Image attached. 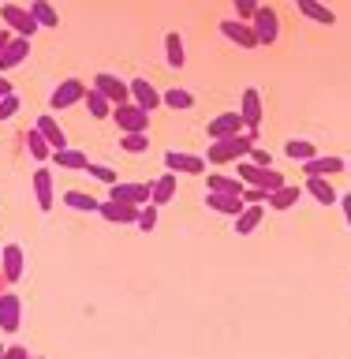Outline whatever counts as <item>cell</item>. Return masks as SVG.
Segmentation results:
<instances>
[{
  "label": "cell",
  "mask_w": 351,
  "mask_h": 359,
  "mask_svg": "<svg viewBox=\"0 0 351 359\" xmlns=\"http://www.w3.org/2000/svg\"><path fill=\"white\" fill-rule=\"evenodd\" d=\"M258 135L251 131H240V135H228V139H213L209 142V150H206V161L213 165H228V161H243L247 154H251V146H254Z\"/></svg>",
  "instance_id": "6da1fadb"
},
{
  "label": "cell",
  "mask_w": 351,
  "mask_h": 359,
  "mask_svg": "<svg viewBox=\"0 0 351 359\" xmlns=\"http://www.w3.org/2000/svg\"><path fill=\"white\" fill-rule=\"evenodd\" d=\"M266 198H269V191H262V187H243V202H251V206H266Z\"/></svg>",
  "instance_id": "60d3db41"
},
{
  "label": "cell",
  "mask_w": 351,
  "mask_h": 359,
  "mask_svg": "<svg viewBox=\"0 0 351 359\" xmlns=\"http://www.w3.org/2000/svg\"><path fill=\"white\" fill-rule=\"evenodd\" d=\"M30 180H34V202H38V210H41V213H49V210H53V202H56L53 172H49V168H38V172H34Z\"/></svg>",
  "instance_id": "2e32d148"
},
{
  "label": "cell",
  "mask_w": 351,
  "mask_h": 359,
  "mask_svg": "<svg viewBox=\"0 0 351 359\" xmlns=\"http://www.w3.org/2000/svg\"><path fill=\"white\" fill-rule=\"evenodd\" d=\"M19 325H22V299L15 292H4V296H0V330L15 333Z\"/></svg>",
  "instance_id": "5bb4252c"
},
{
  "label": "cell",
  "mask_w": 351,
  "mask_h": 359,
  "mask_svg": "<svg viewBox=\"0 0 351 359\" xmlns=\"http://www.w3.org/2000/svg\"><path fill=\"white\" fill-rule=\"evenodd\" d=\"M347 168H351V165H347Z\"/></svg>",
  "instance_id": "f907efd6"
},
{
  "label": "cell",
  "mask_w": 351,
  "mask_h": 359,
  "mask_svg": "<svg viewBox=\"0 0 351 359\" xmlns=\"http://www.w3.org/2000/svg\"><path fill=\"white\" fill-rule=\"evenodd\" d=\"M262 217H266V210H262V206H251V202H247L243 213L235 217V236H251L258 224H262Z\"/></svg>",
  "instance_id": "f1b7e54d"
},
{
  "label": "cell",
  "mask_w": 351,
  "mask_h": 359,
  "mask_svg": "<svg viewBox=\"0 0 351 359\" xmlns=\"http://www.w3.org/2000/svg\"><path fill=\"white\" fill-rule=\"evenodd\" d=\"M131 101L142 105L146 112H153L157 105H161V90H157L150 79H131Z\"/></svg>",
  "instance_id": "ffe728a7"
},
{
  "label": "cell",
  "mask_w": 351,
  "mask_h": 359,
  "mask_svg": "<svg viewBox=\"0 0 351 359\" xmlns=\"http://www.w3.org/2000/svg\"><path fill=\"white\" fill-rule=\"evenodd\" d=\"M232 4H235V19H247V22H251V15L262 8V0H232Z\"/></svg>",
  "instance_id": "f35d334b"
},
{
  "label": "cell",
  "mask_w": 351,
  "mask_h": 359,
  "mask_svg": "<svg viewBox=\"0 0 351 359\" xmlns=\"http://www.w3.org/2000/svg\"><path fill=\"white\" fill-rule=\"evenodd\" d=\"M296 8L303 11V19L322 22V27H333V22H336V11L329 4H322V0H296Z\"/></svg>",
  "instance_id": "603a6c76"
},
{
  "label": "cell",
  "mask_w": 351,
  "mask_h": 359,
  "mask_svg": "<svg viewBox=\"0 0 351 359\" xmlns=\"http://www.w3.org/2000/svg\"><path fill=\"white\" fill-rule=\"evenodd\" d=\"M53 161L56 168H67V172H78V168L90 165V157L83 150H71V146H64V150H53Z\"/></svg>",
  "instance_id": "83f0119b"
},
{
  "label": "cell",
  "mask_w": 351,
  "mask_h": 359,
  "mask_svg": "<svg viewBox=\"0 0 351 359\" xmlns=\"http://www.w3.org/2000/svg\"><path fill=\"white\" fill-rule=\"evenodd\" d=\"M157 210H161V206H153V202L139 206V221H135V224H139L142 232H153V229H157Z\"/></svg>",
  "instance_id": "74e56055"
},
{
  "label": "cell",
  "mask_w": 351,
  "mask_h": 359,
  "mask_svg": "<svg viewBox=\"0 0 351 359\" xmlns=\"http://www.w3.org/2000/svg\"><path fill=\"white\" fill-rule=\"evenodd\" d=\"M8 94H11V83H8L4 75H0V97H8Z\"/></svg>",
  "instance_id": "f6af8a7d"
},
{
  "label": "cell",
  "mask_w": 351,
  "mask_h": 359,
  "mask_svg": "<svg viewBox=\"0 0 351 359\" xmlns=\"http://www.w3.org/2000/svg\"><path fill=\"white\" fill-rule=\"evenodd\" d=\"M240 116H243V128L258 135V128H262L266 120V109H262V94H258V86H247L243 97H240Z\"/></svg>",
  "instance_id": "8992f818"
},
{
  "label": "cell",
  "mask_w": 351,
  "mask_h": 359,
  "mask_svg": "<svg viewBox=\"0 0 351 359\" xmlns=\"http://www.w3.org/2000/svg\"><path fill=\"white\" fill-rule=\"evenodd\" d=\"M4 359H30V352L22 344H11V348H4Z\"/></svg>",
  "instance_id": "7bdbcfd3"
},
{
  "label": "cell",
  "mask_w": 351,
  "mask_h": 359,
  "mask_svg": "<svg viewBox=\"0 0 351 359\" xmlns=\"http://www.w3.org/2000/svg\"><path fill=\"white\" fill-rule=\"evenodd\" d=\"M235 176H240L247 187H262V191H277V187H284V176H280L273 165H251L247 157L240 161V168H235Z\"/></svg>",
  "instance_id": "7a4b0ae2"
},
{
  "label": "cell",
  "mask_w": 351,
  "mask_h": 359,
  "mask_svg": "<svg viewBox=\"0 0 351 359\" xmlns=\"http://www.w3.org/2000/svg\"><path fill=\"white\" fill-rule=\"evenodd\" d=\"M94 86L112 101V105H123V101H131V83H123V79L112 75V72H97V75H94Z\"/></svg>",
  "instance_id": "8fae6325"
},
{
  "label": "cell",
  "mask_w": 351,
  "mask_h": 359,
  "mask_svg": "<svg viewBox=\"0 0 351 359\" xmlns=\"http://www.w3.org/2000/svg\"><path fill=\"white\" fill-rule=\"evenodd\" d=\"M251 27H254V38H258V45H277V38H280V15L273 8H258L254 15H251Z\"/></svg>",
  "instance_id": "5b68a950"
},
{
  "label": "cell",
  "mask_w": 351,
  "mask_h": 359,
  "mask_svg": "<svg viewBox=\"0 0 351 359\" xmlns=\"http://www.w3.org/2000/svg\"><path fill=\"white\" fill-rule=\"evenodd\" d=\"M83 97H86V83H78V79H64V83H56V90L49 94V105L56 112H64V109L78 105Z\"/></svg>",
  "instance_id": "9c48e42d"
},
{
  "label": "cell",
  "mask_w": 351,
  "mask_h": 359,
  "mask_svg": "<svg viewBox=\"0 0 351 359\" xmlns=\"http://www.w3.org/2000/svg\"><path fill=\"white\" fill-rule=\"evenodd\" d=\"M64 206H67V210H78V213H97L101 202H97L94 195H86V191H67V195H64Z\"/></svg>",
  "instance_id": "836d02e7"
},
{
  "label": "cell",
  "mask_w": 351,
  "mask_h": 359,
  "mask_svg": "<svg viewBox=\"0 0 351 359\" xmlns=\"http://www.w3.org/2000/svg\"><path fill=\"white\" fill-rule=\"evenodd\" d=\"M8 41H11V34H8V30H0V53L8 49Z\"/></svg>",
  "instance_id": "bcb514c9"
},
{
  "label": "cell",
  "mask_w": 351,
  "mask_h": 359,
  "mask_svg": "<svg viewBox=\"0 0 351 359\" xmlns=\"http://www.w3.org/2000/svg\"><path fill=\"white\" fill-rule=\"evenodd\" d=\"M97 213L112 224H135L139 221V206H131V202H116V198H105L97 206Z\"/></svg>",
  "instance_id": "9a60e30c"
},
{
  "label": "cell",
  "mask_w": 351,
  "mask_h": 359,
  "mask_svg": "<svg viewBox=\"0 0 351 359\" xmlns=\"http://www.w3.org/2000/svg\"><path fill=\"white\" fill-rule=\"evenodd\" d=\"M0 296H4V277H0Z\"/></svg>",
  "instance_id": "7dc6e473"
},
{
  "label": "cell",
  "mask_w": 351,
  "mask_h": 359,
  "mask_svg": "<svg viewBox=\"0 0 351 359\" xmlns=\"http://www.w3.org/2000/svg\"><path fill=\"white\" fill-rule=\"evenodd\" d=\"M120 150H128V154H146V150H150V131H123Z\"/></svg>",
  "instance_id": "d590c367"
},
{
  "label": "cell",
  "mask_w": 351,
  "mask_h": 359,
  "mask_svg": "<svg viewBox=\"0 0 351 359\" xmlns=\"http://www.w3.org/2000/svg\"><path fill=\"white\" fill-rule=\"evenodd\" d=\"M83 101H86V112H90L94 120H109V116H112V101L101 94L97 86H86V97H83Z\"/></svg>",
  "instance_id": "4316f807"
},
{
  "label": "cell",
  "mask_w": 351,
  "mask_h": 359,
  "mask_svg": "<svg viewBox=\"0 0 351 359\" xmlns=\"http://www.w3.org/2000/svg\"><path fill=\"white\" fill-rule=\"evenodd\" d=\"M206 206L217 210V213H224V217H240L247 202H243V195H221V191H206Z\"/></svg>",
  "instance_id": "44dd1931"
},
{
  "label": "cell",
  "mask_w": 351,
  "mask_h": 359,
  "mask_svg": "<svg viewBox=\"0 0 351 359\" xmlns=\"http://www.w3.org/2000/svg\"><path fill=\"white\" fill-rule=\"evenodd\" d=\"M15 112H19V97H15V94L0 97V120H11Z\"/></svg>",
  "instance_id": "ab89813d"
},
{
  "label": "cell",
  "mask_w": 351,
  "mask_h": 359,
  "mask_svg": "<svg viewBox=\"0 0 351 359\" xmlns=\"http://www.w3.org/2000/svg\"><path fill=\"white\" fill-rule=\"evenodd\" d=\"M340 210H344V221H347V229H351V191H347V195H340Z\"/></svg>",
  "instance_id": "ee69618b"
},
{
  "label": "cell",
  "mask_w": 351,
  "mask_h": 359,
  "mask_svg": "<svg viewBox=\"0 0 351 359\" xmlns=\"http://www.w3.org/2000/svg\"><path fill=\"white\" fill-rule=\"evenodd\" d=\"M284 154H288V161H310V157H318V146H314L310 139H288L284 142Z\"/></svg>",
  "instance_id": "d6a6232c"
},
{
  "label": "cell",
  "mask_w": 351,
  "mask_h": 359,
  "mask_svg": "<svg viewBox=\"0 0 351 359\" xmlns=\"http://www.w3.org/2000/svg\"><path fill=\"white\" fill-rule=\"evenodd\" d=\"M176 187H179V176L165 168L157 180H150V202H153V206H168V202L176 198Z\"/></svg>",
  "instance_id": "e0dca14e"
},
{
  "label": "cell",
  "mask_w": 351,
  "mask_h": 359,
  "mask_svg": "<svg viewBox=\"0 0 351 359\" xmlns=\"http://www.w3.org/2000/svg\"><path fill=\"white\" fill-rule=\"evenodd\" d=\"M27 154L34 157V161H49L53 157V146L45 142V135L34 128V131H27Z\"/></svg>",
  "instance_id": "e575fe53"
},
{
  "label": "cell",
  "mask_w": 351,
  "mask_h": 359,
  "mask_svg": "<svg viewBox=\"0 0 351 359\" xmlns=\"http://www.w3.org/2000/svg\"><path fill=\"white\" fill-rule=\"evenodd\" d=\"M165 64L168 67H187V49H184V38H179V30H168L165 34Z\"/></svg>",
  "instance_id": "cb8c5ba5"
},
{
  "label": "cell",
  "mask_w": 351,
  "mask_h": 359,
  "mask_svg": "<svg viewBox=\"0 0 351 359\" xmlns=\"http://www.w3.org/2000/svg\"><path fill=\"white\" fill-rule=\"evenodd\" d=\"M30 11H34V19H38V27H45V30L60 27V11H56L49 0H30Z\"/></svg>",
  "instance_id": "4dcf8cb0"
},
{
  "label": "cell",
  "mask_w": 351,
  "mask_h": 359,
  "mask_svg": "<svg viewBox=\"0 0 351 359\" xmlns=\"http://www.w3.org/2000/svg\"><path fill=\"white\" fill-rule=\"evenodd\" d=\"M0 359H4V344H0Z\"/></svg>",
  "instance_id": "c3c4849f"
},
{
  "label": "cell",
  "mask_w": 351,
  "mask_h": 359,
  "mask_svg": "<svg viewBox=\"0 0 351 359\" xmlns=\"http://www.w3.org/2000/svg\"><path fill=\"white\" fill-rule=\"evenodd\" d=\"M27 60H30V38H19L15 34V38L8 41V49L0 53V75L11 72V67H19V64H27Z\"/></svg>",
  "instance_id": "ac0fdd59"
},
{
  "label": "cell",
  "mask_w": 351,
  "mask_h": 359,
  "mask_svg": "<svg viewBox=\"0 0 351 359\" xmlns=\"http://www.w3.org/2000/svg\"><path fill=\"white\" fill-rule=\"evenodd\" d=\"M344 168H347V161L336 154H318V157H310V161H303V172L307 176H336V172H344Z\"/></svg>",
  "instance_id": "d6986e66"
},
{
  "label": "cell",
  "mask_w": 351,
  "mask_h": 359,
  "mask_svg": "<svg viewBox=\"0 0 351 359\" xmlns=\"http://www.w3.org/2000/svg\"><path fill=\"white\" fill-rule=\"evenodd\" d=\"M34 128H38V131L45 135V142H49L53 150H64V146H67V135H64V128H60V123H56V120L49 116V112L34 120Z\"/></svg>",
  "instance_id": "484cf974"
},
{
  "label": "cell",
  "mask_w": 351,
  "mask_h": 359,
  "mask_svg": "<svg viewBox=\"0 0 351 359\" xmlns=\"http://www.w3.org/2000/svg\"><path fill=\"white\" fill-rule=\"evenodd\" d=\"M165 168L176 176H202L206 172V161L198 154H187V150H165Z\"/></svg>",
  "instance_id": "52a82bcc"
},
{
  "label": "cell",
  "mask_w": 351,
  "mask_h": 359,
  "mask_svg": "<svg viewBox=\"0 0 351 359\" xmlns=\"http://www.w3.org/2000/svg\"><path fill=\"white\" fill-rule=\"evenodd\" d=\"M299 198H303V191L296 184H284V187H277V191H269V198H266V206L269 210H296L299 206Z\"/></svg>",
  "instance_id": "7402d4cb"
},
{
  "label": "cell",
  "mask_w": 351,
  "mask_h": 359,
  "mask_svg": "<svg viewBox=\"0 0 351 359\" xmlns=\"http://www.w3.org/2000/svg\"><path fill=\"white\" fill-rule=\"evenodd\" d=\"M240 131H247V128H243L240 109H232V112H221V116H213V120H209V128H206L209 142H213V139H228V135H240Z\"/></svg>",
  "instance_id": "4fadbf2b"
},
{
  "label": "cell",
  "mask_w": 351,
  "mask_h": 359,
  "mask_svg": "<svg viewBox=\"0 0 351 359\" xmlns=\"http://www.w3.org/2000/svg\"><path fill=\"white\" fill-rule=\"evenodd\" d=\"M206 184H209V191H221V195H243V187H247L243 180H235L228 172H209Z\"/></svg>",
  "instance_id": "f546056e"
},
{
  "label": "cell",
  "mask_w": 351,
  "mask_h": 359,
  "mask_svg": "<svg viewBox=\"0 0 351 359\" xmlns=\"http://www.w3.org/2000/svg\"><path fill=\"white\" fill-rule=\"evenodd\" d=\"M247 161H251V165H273V154H269V150H258V146H251Z\"/></svg>",
  "instance_id": "b9f144b4"
},
{
  "label": "cell",
  "mask_w": 351,
  "mask_h": 359,
  "mask_svg": "<svg viewBox=\"0 0 351 359\" xmlns=\"http://www.w3.org/2000/svg\"><path fill=\"white\" fill-rule=\"evenodd\" d=\"M0 19H4V27L8 30H15L19 38H34L41 27H38V19H34V11L30 8H22V4H0Z\"/></svg>",
  "instance_id": "3957f363"
},
{
  "label": "cell",
  "mask_w": 351,
  "mask_h": 359,
  "mask_svg": "<svg viewBox=\"0 0 351 359\" xmlns=\"http://www.w3.org/2000/svg\"><path fill=\"white\" fill-rule=\"evenodd\" d=\"M112 120H116L120 131H150V112L135 101H123V105H112Z\"/></svg>",
  "instance_id": "277c9868"
},
{
  "label": "cell",
  "mask_w": 351,
  "mask_h": 359,
  "mask_svg": "<svg viewBox=\"0 0 351 359\" xmlns=\"http://www.w3.org/2000/svg\"><path fill=\"white\" fill-rule=\"evenodd\" d=\"M22 273H27V255H22V247L19 243L0 247V277H4L8 285H15Z\"/></svg>",
  "instance_id": "30bf717a"
},
{
  "label": "cell",
  "mask_w": 351,
  "mask_h": 359,
  "mask_svg": "<svg viewBox=\"0 0 351 359\" xmlns=\"http://www.w3.org/2000/svg\"><path fill=\"white\" fill-rule=\"evenodd\" d=\"M86 172L94 176L97 184H105V187H112V184L120 180V176H116V168H109V165H97V161H90V165H86Z\"/></svg>",
  "instance_id": "8d00e7d4"
},
{
  "label": "cell",
  "mask_w": 351,
  "mask_h": 359,
  "mask_svg": "<svg viewBox=\"0 0 351 359\" xmlns=\"http://www.w3.org/2000/svg\"><path fill=\"white\" fill-rule=\"evenodd\" d=\"M109 198H116V202H131V206H146V202H150V180H146V184L116 180V184L109 187Z\"/></svg>",
  "instance_id": "7c38bea8"
},
{
  "label": "cell",
  "mask_w": 351,
  "mask_h": 359,
  "mask_svg": "<svg viewBox=\"0 0 351 359\" xmlns=\"http://www.w3.org/2000/svg\"><path fill=\"white\" fill-rule=\"evenodd\" d=\"M30 359H45V355H30Z\"/></svg>",
  "instance_id": "681fc988"
},
{
  "label": "cell",
  "mask_w": 351,
  "mask_h": 359,
  "mask_svg": "<svg viewBox=\"0 0 351 359\" xmlns=\"http://www.w3.org/2000/svg\"><path fill=\"white\" fill-rule=\"evenodd\" d=\"M221 34L228 38L235 49H243V53H251V49H258V38H254V27L247 19H224L221 22Z\"/></svg>",
  "instance_id": "ba28073f"
},
{
  "label": "cell",
  "mask_w": 351,
  "mask_h": 359,
  "mask_svg": "<svg viewBox=\"0 0 351 359\" xmlns=\"http://www.w3.org/2000/svg\"><path fill=\"white\" fill-rule=\"evenodd\" d=\"M307 191H310V198L318 202V206H333V202H340L336 187L325 176H307Z\"/></svg>",
  "instance_id": "d4e9b609"
},
{
  "label": "cell",
  "mask_w": 351,
  "mask_h": 359,
  "mask_svg": "<svg viewBox=\"0 0 351 359\" xmlns=\"http://www.w3.org/2000/svg\"><path fill=\"white\" fill-rule=\"evenodd\" d=\"M161 105L176 109V112H187L191 105H195V94H191L187 86H172V90H165V94H161Z\"/></svg>",
  "instance_id": "1f68e13d"
}]
</instances>
